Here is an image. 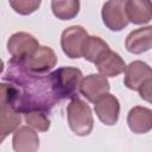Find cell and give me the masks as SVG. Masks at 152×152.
Wrapping results in <instances>:
<instances>
[{
    "mask_svg": "<svg viewBox=\"0 0 152 152\" xmlns=\"http://www.w3.org/2000/svg\"><path fill=\"white\" fill-rule=\"evenodd\" d=\"M0 84V101L20 113L49 112L59 99L53 91L50 75L30 71L23 61L12 58Z\"/></svg>",
    "mask_w": 152,
    "mask_h": 152,
    "instance_id": "obj_1",
    "label": "cell"
},
{
    "mask_svg": "<svg viewBox=\"0 0 152 152\" xmlns=\"http://www.w3.org/2000/svg\"><path fill=\"white\" fill-rule=\"evenodd\" d=\"M51 84L59 100L74 97L80 90L82 72L77 68L62 66L50 74Z\"/></svg>",
    "mask_w": 152,
    "mask_h": 152,
    "instance_id": "obj_2",
    "label": "cell"
},
{
    "mask_svg": "<svg viewBox=\"0 0 152 152\" xmlns=\"http://www.w3.org/2000/svg\"><path fill=\"white\" fill-rule=\"evenodd\" d=\"M68 124L71 131L80 135H88L93 131L94 120L89 106L78 97H74L68 106Z\"/></svg>",
    "mask_w": 152,
    "mask_h": 152,
    "instance_id": "obj_3",
    "label": "cell"
},
{
    "mask_svg": "<svg viewBox=\"0 0 152 152\" xmlns=\"http://www.w3.org/2000/svg\"><path fill=\"white\" fill-rule=\"evenodd\" d=\"M88 33L82 26H70L63 31L61 37V46L63 52L69 58L82 57L84 44L88 39Z\"/></svg>",
    "mask_w": 152,
    "mask_h": 152,
    "instance_id": "obj_4",
    "label": "cell"
},
{
    "mask_svg": "<svg viewBox=\"0 0 152 152\" xmlns=\"http://www.w3.org/2000/svg\"><path fill=\"white\" fill-rule=\"evenodd\" d=\"M127 0H108L102 7L103 24L110 31H121L129 23L126 12Z\"/></svg>",
    "mask_w": 152,
    "mask_h": 152,
    "instance_id": "obj_5",
    "label": "cell"
},
{
    "mask_svg": "<svg viewBox=\"0 0 152 152\" xmlns=\"http://www.w3.org/2000/svg\"><path fill=\"white\" fill-rule=\"evenodd\" d=\"M39 48L38 40L30 33L17 32L12 34L7 42V50L12 58L24 61Z\"/></svg>",
    "mask_w": 152,
    "mask_h": 152,
    "instance_id": "obj_6",
    "label": "cell"
},
{
    "mask_svg": "<svg viewBox=\"0 0 152 152\" xmlns=\"http://www.w3.org/2000/svg\"><path fill=\"white\" fill-rule=\"evenodd\" d=\"M23 63L32 72L45 74L56 65L57 57H56V55L51 48L39 46L31 56L25 58L23 61Z\"/></svg>",
    "mask_w": 152,
    "mask_h": 152,
    "instance_id": "obj_7",
    "label": "cell"
},
{
    "mask_svg": "<svg viewBox=\"0 0 152 152\" xmlns=\"http://www.w3.org/2000/svg\"><path fill=\"white\" fill-rule=\"evenodd\" d=\"M109 83L102 74H90L82 78L80 84V93L90 102L95 103L102 95L108 93Z\"/></svg>",
    "mask_w": 152,
    "mask_h": 152,
    "instance_id": "obj_8",
    "label": "cell"
},
{
    "mask_svg": "<svg viewBox=\"0 0 152 152\" xmlns=\"http://www.w3.org/2000/svg\"><path fill=\"white\" fill-rule=\"evenodd\" d=\"M120 112V104L118 99L106 93L95 102V113L101 122L107 126H113L118 122Z\"/></svg>",
    "mask_w": 152,
    "mask_h": 152,
    "instance_id": "obj_9",
    "label": "cell"
},
{
    "mask_svg": "<svg viewBox=\"0 0 152 152\" xmlns=\"http://www.w3.org/2000/svg\"><path fill=\"white\" fill-rule=\"evenodd\" d=\"M125 71V86L132 90H139L146 81L152 78V68L141 61L129 63Z\"/></svg>",
    "mask_w": 152,
    "mask_h": 152,
    "instance_id": "obj_10",
    "label": "cell"
},
{
    "mask_svg": "<svg viewBox=\"0 0 152 152\" xmlns=\"http://www.w3.org/2000/svg\"><path fill=\"white\" fill-rule=\"evenodd\" d=\"M152 48V26L132 31L126 38V49L131 53H142Z\"/></svg>",
    "mask_w": 152,
    "mask_h": 152,
    "instance_id": "obj_11",
    "label": "cell"
},
{
    "mask_svg": "<svg viewBox=\"0 0 152 152\" xmlns=\"http://www.w3.org/2000/svg\"><path fill=\"white\" fill-rule=\"evenodd\" d=\"M127 124L133 133H147L152 129V110L140 106L132 108L127 116Z\"/></svg>",
    "mask_w": 152,
    "mask_h": 152,
    "instance_id": "obj_12",
    "label": "cell"
},
{
    "mask_svg": "<svg viewBox=\"0 0 152 152\" xmlns=\"http://www.w3.org/2000/svg\"><path fill=\"white\" fill-rule=\"evenodd\" d=\"M127 18L133 24H146L152 19L151 0H127Z\"/></svg>",
    "mask_w": 152,
    "mask_h": 152,
    "instance_id": "obj_13",
    "label": "cell"
},
{
    "mask_svg": "<svg viewBox=\"0 0 152 152\" xmlns=\"http://www.w3.org/2000/svg\"><path fill=\"white\" fill-rule=\"evenodd\" d=\"M38 135L27 126L19 127L13 134V148L17 152H34L38 150Z\"/></svg>",
    "mask_w": 152,
    "mask_h": 152,
    "instance_id": "obj_14",
    "label": "cell"
},
{
    "mask_svg": "<svg viewBox=\"0 0 152 152\" xmlns=\"http://www.w3.org/2000/svg\"><path fill=\"white\" fill-rule=\"evenodd\" d=\"M20 121H21L20 112L14 109L10 104L1 103V109H0V141L1 142L10 133H12L17 128Z\"/></svg>",
    "mask_w": 152,
    "mask_h": 152,
    "instance_id": "obj_15",
    "label": "cell"
},
{
    "mask_svg": "<svg viewBox=\"0 0 152 152\" xmlns=\"http://www.w3.org/2000/svg\"><path fill=\"white\" fill-rule=\"evenodd\" d=\"M109 51H110V49L104 40H102L100 37H96V36H89L84 44L82 57H84L87 61L96 64Z\"/></svg>",
    "mask_w": 152,
    "mask_h": 152,
    "instance_id": "obj_16",
    "label": "cell"
},
{
    "mask_svg": "<svg viewBox=\"0 0 152 152\" xmlns=\"http://www.w3.org/2000/svg\"><path fill=\"white\" fill-rule=\"evenodd\" d=\"M96 66L103 76L108 77H115L126 70V64L124 59L113 51H109L103 58H101L96 63Z\"/></svg>",
    "mask_w": 152,
    "mask_h": 152,
    "instance_id": "obj_17",
    "label": "cell"
},
{
    "mask_svg": "<svg viewBox=\"0 0 152 152\" xmlns=\"http://www.w3.org/2000/svg\"><path fill=\"white\" fill-rule=\"evenodd\" d=\"M51 10L56 18L69 20L77 15L80 11L78 0H51Z\"/></svg>",
    "mask_w": 152,
    "mask_h": 152,
    "instance_id": "obj_18",
    "label": "cell"
},
{
    "mask_svg": "<svg viewBox=\"0 0 152 152\" xmlns=\"http://www.w3.org/2000/svg\"><path fill=\"white\" fill-rule=\"evenodd\" d=\"M25 120L28 126L40 132H45L50 127V120L48 119L46 113L42 110H33V112L26 113Z\"/></svg>",
    "mask_w": 152,
    "mask_h": 152,
    "instance_id": "obj_19",
    "label": "cell"
},
{
    "mask_svg": "<svg viewBox=\"0 0 152 152\" xmlns=\"http://www.w3.org/2000/svg\"><path fill=\"white\" fill-rule=\"evenodd\" d=\"M11 7L21 15H27L37 11L42 0H8Z\"/></svg>",
    "mask_w": 152,
    "mask_h": 152,
    "instance_id": "obj_20",
    "label": "cell"
},
{
    "mask_svg": "<svg viewBox=\"0 0 152 152\" xmlns=\"http://www.w3.org/2000/svg\"><path fill=\"white\" fill-rule=\"evenodd\" d=\"M139 95L142 100L152 103V78L146 81L140 88H139Z\"/></svg>",
    "mask_w": 152,
    "mask_h": 152,
    "instance_id": "obj_21",
    "label": "cell"
}]
</instances>
